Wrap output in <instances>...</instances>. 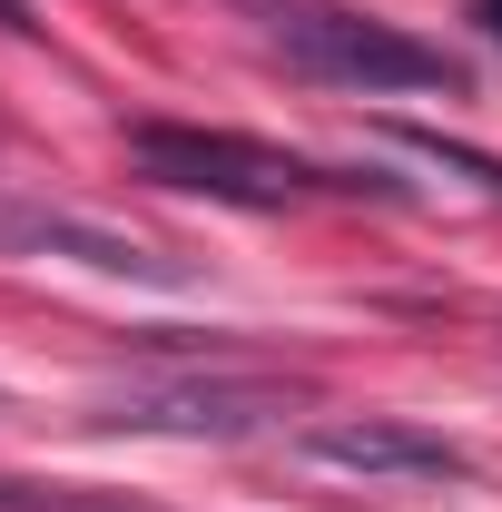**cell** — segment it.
<instances>
[{
    "label": "cell",
    "instance_id": "obj_1",
    "mask_svg": "<svg viewBox=\"0 0 502 512\" xmlns=\"http://www.w3.org/2000/svg\"><path fill=\"white\" fill-rule=\"evenodd\" d=\"M128 168L158 178V188H188V197H227V207H296V197L335 188L296 148H266V138H237V128H188V119H138Z\"/></svg>",
    "mask_w": 502,
    "mask_h": 512
},
{
    "label": "cell",
    "instance_id": "obj_2",
    "mask_svg": "<svg viewBox=\"0 0 502 512\" xmlns=\"http://www.w3.org/2000/svg\"><path fill=\"white\" fill-rule=\"evenodd\" d=\"M306 404V384L286 375H128L99 394L89 424L109 434H188V444H237V434H266Z\"/></svg>",
    "mask_w": 502,
    "mask_h": 512
},
{
    "label": "cell",
    "instance_id": "obj_3",
    "mask_svg": "<svg viewBox=\"0 0 502 512\" xmlns=\"http://www.w3.org/2000/svg\"><path fill=\"white\" fill-rule=\"evenodd\" d=\"M276 40L306 69L345 79V89H463V69L443 60L434 40H404L384 20H355V10H286Z\"/></svg>",
    "mask_w": 502,
    "mask_h": 512
},
{
    "label": "cell",
    "instance_id": "obj_4",
    "mask_svg": "<svg viewBox=\"0 0 502 512\" xmlns=\"http://www.w3.org/2000/svg\"><path fill=\"white\" fill-rule=\"evenodd\" d=\"M315 473H345V483H463L473 453L434 434V424H404V414H335L306 434Z\"/></svg>",
    "mask_w": 502,
    "mask_h": 512
},
{
    "label": "cell",
    "instance_id": "obj_5",
    "mask_svg": "<svg viewBox=\"0 0 502 512\" xmlns=\"http://www.w3.org/2000/svg\"><path fill=\"white\" fill-rule=\"evenodd\" d=\"M0 247L60 256V266H89V276H128V286H188V256H158L119 227H99V217H60V207H0Z\"/></svg>",
    "mask_w": 502,
    "mask_h": 512
},
{
    "label": "cell",
    "instance_id": "obj_6",
    "mask_svg": "<svg viewBox=\"0 0 502 512\" xmlns=\"http://www.w3.org/2000/svg\"><path fill=\"white\" fill-rule=\"evenodd\" d=\"M473 20H483V30H493V40H502V0H473Z\"/></svg>",
    "mask_w": 502,
    "mask_h": 512
},
{
    "label": "cell",
    "instance_id": "obj_7",
    "mask_svg": "<svg viewBox=\"0 0 502 512\" xmlns=\"http://www.w3.org/2000/svg\"><path fill=\"white\" fill-rule=\"evenodd\" d=\"M0 30H20V0H0Z\"/></svg>",
    "mask_w": 502,
    "mask_h": 512
}]
</instances>
